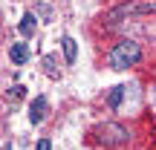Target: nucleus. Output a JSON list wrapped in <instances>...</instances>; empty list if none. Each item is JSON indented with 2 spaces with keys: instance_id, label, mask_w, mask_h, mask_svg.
Returning a JSON list of instances; mask_svg holds the SVG:
<instances>
[{
  "instance_id": "obj_1",
  "label": "nucleus",
  "mask_w": 156,
  "mask_h": 150,
  "mask_svg": "<svg viewBox=\"0 0 156 150\" xmlns=\"http://www.w3.org/2000/svg\"><path fill=\"white\" fill-rule=\"evenodd\" d=\"M142 61V44L139 40H130V38H122L110 46L107 52V64L110 69H130Z\"/></svg>"
},
{
  "instance_id": "obj_2",
  "label": "nucleus",
  "mask_w": 156,
  "mask_h": 150,
  "mask_svg": "<svg viewBox=\"0 0 156 150\" xmlns=\"http://www.w3.org/2000/svg\"><path fill=\"white\" fill-rule=\"evenodd\" d=\"M127 139H130V133L122 127V124H113V121H107V124H101V127H98V141H101V145H107V147L124 145Z\"/></svg>"
},
{
  "instance_id": "obj_3",
  "label": "nucleus",
  "mask_w": 156,
  "mask_h": 150,
  "mask_svg": "<svg viewBox=\"0 0 156 150\" xmlns=\"http://www.w3.org/2000/svg\"><path fill=\"white\" fill-rule=\"evenodd\" d=\"M46 110H49V101H46V95H38V98L29 104V121L32 124H41L46 118Z\"/></svg>"
},
{
  "instance_id": "obj_4",
  "label": "nucleus",
  "mask_w": 156,
  "mask_h": 150,
  "mask_svg": "<svg viewBox=\"0 0 156 150\" xmlns=\"http://www.w3.org/2000/svg\"><path fill=\"white\" fill-rule=\"evenodd\" d=\"M9 58H12V64H15V67H23V64L29 61V46L23 44V40L12 44V46H9Z\"/></svg>"
},
{
  "instance_id": "obj_5",
  "label": "nucleus",
  "mask_w": 156,
  "mask_h": 150,
  "mask_svg": "<svg viewBox=\"0 0 156 150\" xmlns=\"http://www.w3.org/2000/svg\"><path fill=\"white\" fill-rule=\"evenodd\" d=\"M17 29H20V35H23V38H32V35H35V29H38V17H35V12H26Z\"/></svg>"
},
{
  "instance_id": "obj_6",
  "label": "nucleus",
  "mask_w": 156,
  "mask_h": 150,
  "mask_svg": "<svg viewBox=\"0 0 156 150\" xmlns=\"http://www.w3.org/2000/svg\"><path fill=\"white\" fill-rule=\"evenodd\" d=\"M61 49H64L67 64H75V58H78V46H75V40L69 38V35H64V38H61Z\"/></svg>"
},
{
  "instance_id": "obj_7",
  "label": "nucleus",
  "mask_w": 156,
  "mask_h": 150,
  "mask_svg": "<svg viewBox=\"0 0 156 150\" xmlns=\"http://www.w3.org/2000/svg\"><path fill=\"white\" fill-rule=\"evenodd\" d=\"M44 67H46V75H49V78H61V67H58V58L55 55H46L44 58Z\"/></svg>"
},
{
  "instance_id": "obj_8",
  "label": "nucleus",
  "mask_w": 156,
  "mask_h": 150,
  "mask_svg": "<svg viewBox=\"0 0 156 150\" xmlns=\"http://www.w3.org/2000/svg\"><path fill=\"white\" fill-rule=\"evenodd\" d=\"M122 95H124V87H113V92H110V98H107V104L116 110V107L122 104Z\"/></svg>"
},
{
  "instance_id": "obj_9",
  "label": "nucleus",
  "mask_w": 156,
  "mask_h": 150,
  "mask_svg": "<svg viewBox=\"0 0 156 150\" xmlns=\"http://www.w3.org/2000/svg\"><path fill=\"white\" fill-rule=\"evenodd\" d=\"M35 150H52V141H49V139H41V141H38V147H35Z\"/></svg>"
},
{
  "instance_id": "obj_10",
  "label": "nucleus",
  "mask_w": 156,
  "mask_h": 150,
  "mask_svg": "<svg viewBox=\"0 0 156 150\" xmlns=\"http://www.w3.org/2000/svg\"><path fill=\"white\" fill-rule=\"evenodd\" d=\"M12 92H15V98H20V95H23V87H20V84H15V87H12Z\"/></svg>"
}]
</instances>
